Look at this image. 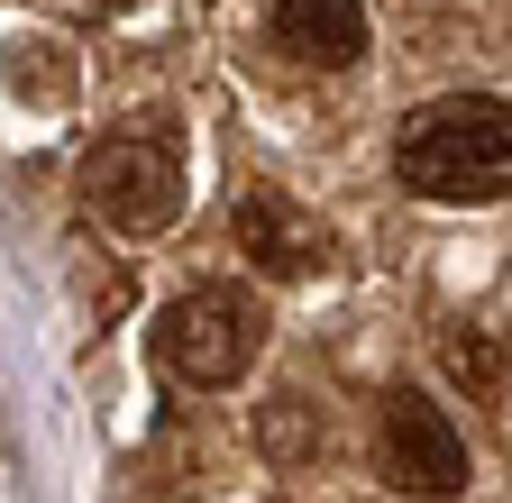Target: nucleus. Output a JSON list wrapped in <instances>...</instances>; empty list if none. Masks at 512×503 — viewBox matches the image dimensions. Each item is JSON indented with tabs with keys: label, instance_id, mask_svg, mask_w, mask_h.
I'll return each mask as SVG.
<instances>
[{
	"label": "nucleus",
	"instance_id": "nucleus-3",
	"mask_svg": "<svg viewBox=\"0 0 512 503\" xmlns=\"http://www.w3.org/2000/svg\"><path fill=\"white\" fill-rule=\"evenodd\" d=\"M83 211H101L110 229H165L183 211V138L138 119V129H110L83 156Z\"/></svg>",
	"mask_w": 512,
	"mask_h": 503
},
{
	"label": "nucleus",
	"instance_id": "nucleus-7",
	"mask_svg": "<svg viewBox=\"0 0 512 503\" xmlns=\"http://www.w3.org/2000/svg\"><path fill=\"white\" fill-rule=\"evenodd\" d=\"M266 449H275V458H311V449H320V430H311L302 394H284V403L266 412Z\"/></svg>",
	"mask_w": 512,
	"mask_h": 503
},
{
	"label": "nucleus",
	"instance_id": "nucleus-1",
	"mask_svg": "<svg viewBox=\"0 0 512 503\" xmlns=\"http://www.w3.org/2000/svg\"><path fill=\"white\" fill-rule=\"evenodd\" d=\"M394 174L421 202H503L512 193V101L494 92H439L403 119Z\"/></svg>",
	"mask_w": 512,
	"mask_h": 503
},
{
	"label": "nucleus",
	"instance_id": "nucleus-5",
	"mask_svg": "<svg viewBox=\"0 0 512 503\" xmlns=\"http://www.w3.org/2000/svg\"><path fill=\"white\" fill-rule=\"evenodd\" d=\"M238 247H247L256 275H311V266H330V229H320L293 193H275V183L238 193Z\"/></svg>",
	"mask_w": 512,
	"mask_h": 503
},
{
	"label": "nucleus",
	"instance_id": "nucleus-2",
	"mask_svg": "<svg viewBox=\"0 0 512 503\" xmlns=\"http://www.w3.org/2000/svg\"><path fill=\"white\" fill-rule=\"evenodd\" d=\"M266 348V302L247 284H192L156 311V366L174 385H238Z\"/></svg>",
	"mask_w": 512,
	"mask_h": 503
},
{
	"label": "nucleus",
	"instance_id": "nucleus-8",
	"mask_svg": "<svg viewBox=\"0 0 512 503\" xmlns=\"http://www.w3.org/2000/svg\"><path fill=\"white\" fill-rule=\"evenodd\" d=\"M92 10H128V0H92Z\"/></svg>",
	"mask_w": 512,
	"mask_h": 503
},
{
	"label": "nucleus",
	"instance_id": "nucleus-4",
	"mask_svg": "<svg viewBox=\"0 0 512 503\" xmlns=\"http://www.w3.org/2000/svg\"><path fill=\"white\" fill-rule=\"evenodd\" d=\"M375 458H384V485H403L421 503L458 494L467 485V439L430 394H384V421H375Z\"/></svg>",
	"mask_w": 512,
	"mask_h": 503
},
{
	"label": "nucleus",
	"instance_id": "nucleus-6",
	"mask_svg": "<svg viewBox=\"0 0 512 503\" xmlns=\"http://www.w3.org/2000/svg\"><path fill=\"white\" fill-rule=\"evenodd\" d=\"M266 28H275V46L293 65H320V74H339V65L366 55V10L357 0H275Z\"/></svg>",
	"mask_w": 512,
	"mask_h": 503
}]
</instances>
